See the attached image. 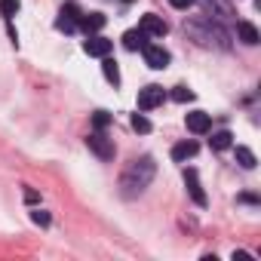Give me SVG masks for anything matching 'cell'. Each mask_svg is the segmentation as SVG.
<instances>
[{
  "label": "cell",
  "instance_id": "cell-20",
  "mask_svg": "<svg viewBox=\"0 0 261 261\" xmlns=\"http://www.w3.org/2000/svg\"><path fill=\"white\" fill-rule=\"evenodd\" d=\"M108 123H111V114H108V111H95V114H92V126H95V129H105Z\"/></svg>",
  "mask_w": 261,
  "mask_h": 261
},
{
  "label": "cell",
  "instance_id": "cell-14",
  "mask_svg": "<svg viewBox=\"0 0 261 261\" xmlns=\"http://www.w3.org/2000/svg\"><path fill=\"white\" fill-rule=\"evenodd\" d=\"M209 145H212V151H227V148L233 145V136L227 133V129H221V133H212Z\"/></svg>",
  "mask_w": 261,
  "mask_h": 261
},
{
  "label": "cell",
  "instance_id": "cell-9",
  "mask_svg": "<svg viewBox=\"0 0 261 261\" xmlns=\"http://www.w3.org/2000/svg\"><path fill=\"white\" fill-rule=\"evenodd\" d=\"M111 40H105V37H98V34H89V40L83 43V53L86 56H95V59H105L108 53H111Z\"/></svg>",
  "mask_w": 261,
  "mask_h": 261
},
{
  "label": "cell",
  "instance_id": "cell-22",
  "mask_svg": "<svg viewBox=\"0 0 261 261\" xmlns=\"http://www.w3.org/2000/svg\"><path fill=\"white\" fill-rule=\"evenodd\" d=\"M169 4H172V7H175V10H188V7H191V4H194V0H169Z\"/></svg>",
  "mask_w": 261,
  "mask_h": 261
},
{
  "label": "cell",
  "instance_id": "cell-12",
  "mask_svg": "<svg viewBox=\"0 0 261 261\" xmlns=\"http://www.w3.org/2000/svg\"><path fill=\"white\" fill-rule=\"evenodd\" d=\"M197 142H178L175 148H172V160L175 163H185V160H191V157H197Z\"/></svg>",
  "mask_w": 261,
  "mask_h": 261
},
{
  "label": "cell",
  "instance_id": "cell-4",
  "mask_svg": "<svg viewBox=\"0 0 261 261\" xmlns=\"http://www.w3.org/2000/svg\"><path fill=\"white\" fill-rule=\"evenodd\" d=\"M142 53H145V62L154 68V71H163V68H169V62H172V56L163 49V46H142Z\"/></svg>",
  "mask_w": 261,
  "mask_h": 261
},
{
  "label": "cell",
  "instance_id": "cell-13",
  "mask_svg": "<svg viewBox=\"0 0 261 261\" xmlns=\"http://www.w3.org/2000/svg\"><path fill=\"white\" fill-rule=\"evenodd\" d=\"M237 34H240V40H243L246 46H255V43L261 40V37H258V28H255L252 22H240V25H237Z\"/></svg>",
  "mask_w": 261,
  "mask_h": 261
},
{
  "label": "cell",
  "instance_id": "cell-8",
  "mask_svg": "<svg viewBox=\"0 0 261 261\" xmlns=\"http://www.w3.org/2000/svg\"><path fill=\"white\" fill-rule=\"evenodd\" d=\"M148 37H163L166 31H169V25L160 19V16H154V13H148V16H142V25H139Z\"/></svg>",
  "mask_w": 261,
  "mask_h": 261
},
{
  "label": "cell",
  "instance_id": "cell-7",
  "mask_svg": "<svg viewBox=\"0 0 261 261\" xmlns=\"http://www.w3.org/2000/svg\"><path fill=\"white\" fill-rule=\"evenodd\" d=\"M185 185H188V194L197 206H206V194H203V185H200V175L197 169H185Z\"/></svg>",
  "mask_w": 261,
  "mask_h": 261
},
{
  "label": "cell",
  "instance_id": "cell-15",
  "mask_svg": "<svg viewBox=\"0 0 261 261\" xmlns=\"http://www.w3.org/2000/svg\"><path fill=\"white\" fill-rule=\"evenodd\" d=\"M101 71H105L108 83H114V86L120 83V68H117V62H114V59H108V56H105V59H101Z\"/></svg>",
  "mask_w": 261,
  "mask_h": 261
},
{
  "label": "cell",
  "instance_id": "cell-17",
  "mask_svg": "<svg viewBox=\"0 0 261 261\" xmlns=\"http://www.w3.org/2000/svg\"><path fill=\"white\" fill-rule=\"evenodd\" d=\"M133 129H136V133H142V136H148L151 133V120L145 114H133Z\"/></svg>",
  "mask_w": 261,
  "mask_h": 261
},
{
  "label": "cell",
  "instance_id": "cell-1",
  "mask_svg": "<svg viewBox=\"0 0 261 261\" xmlns=\"http://www.w3.org/2000/svg\"><path fill=\"white\" fill-rule=\"evenodd\" d=\"M154 175H157V163H154V157H136L133 163L123 169V175H120V188H123L126 197H136V194H142V191L154 181Z\"/></svg>",
  "mask_w": 261,
  "mask_h": 261
},
{
  "label": "cell",
  "instance_id": "cell-10",
  "mask_svg": "<svg viewBox=\"0 0 261 261\" xmlns=\"http://www.w3.org/2000/svg\"><path fill=\"white\" fill-rule=\"evenodd\" d=\"M105 22H108V19H105L101 13H83L77 25H80V28H83L86 34H98V31L105 28Z\"/></svg>",
  "mask_w": 261,
  "mask_h": 261
},
{
  "label": "cell",
  "instance_id": "cell-16",
  "mask_svg": "<svg viewBox=\"0 0 261 261\" xmlns=\"http://www.w3.org/2000/svg\"><path fill=\"white\" fill-rule=\"evenodd\" d=\"M237 163H240L243 169H255V154H252L249 148L240 145V148H237Z\"/></svg>",
  "mask_w": 261,
  "mask_h": 261
},
{
  "label": "cell",
  "instance_id": "cell-3",
  "mask_svg": "<svg viewBox=\"0 0 261 261\" xmlns=\"http://www.w3.org/2000/svg\"><path fill=\"white\" fill-rule=\"evenodd\" d=\"M163 98H166V92H163V86H157V83H151V86H145V89L139 92V111H151V108H157V105H163Z\"/></svg>",
  "mask_w": 261,
  "mask_h": 261
},
{
  "label": "cell",
  "instance_id": "cell-21",
  "mask_svg": "<svg viewBox=\"0 0 261 261\" xmlns=\"http://www.w3.org/2000/svg\"><path fill=\"white\" fill-rule=\"evenodd\" d=\"M31 221H34V224H40V227H46L53 218H49V212H43V209H34V212H31Z\"/></svg>",
  "mask_w": 261,
  "mask_h": 261
},
{
  "label": "cell",
  "instance_id": "cell-5",
  "mask_svg": "<svg viewBox=\"0 0 261 261\" xmlns=\"http://www.w3.org/2000/svg\"><path fill=\"white\" fill-rule=\"evenodd\" d=\"M185 123H188V129H191L194 136H203V133H209V129H212V117L206 111H191L185 117Z\"/></svg>",
  "mask_w": 261,
  "mask_h": 261
},
{
  "label": "cell",
  "instance_id": "cell-23",
  "mask_svg": "<svg viewBox=\"0 0 261 261\" xmlns=\"http://www.w3.org/2000/svg\"><path fill=\"white\" fill-rule=\"evenodd\" d=\"M249 258H252L249 252H233V261H249Z\"/></svg>",
  "mask_w": 261,
  "mask_h": 261
},
{
  "label": "cell",
  "instance_id": "cell-24",
  "mask_svg": "<svg viewBox=\"0 0 261 261\" xmlns=\"http://www.w3.org/2000/svg\"><path fill=\"white\" fill-rule=\"evenodd\" d=\"M126 4H129V0H126Z\"/></svg>",
  "mask_w": 261,
  "mask_h": 261
},
{
  "label": "cell",
  "instance_id": "cell-11",
  "mask_svg": "<svg viewBox=\"0 0 261 261\" xmlns=\"http://www.w3.org/2000/svg\"><path fill=\"white\" fill-rule=\"evenodd\" d=\"M123 46H126V49H142V46H148V34H145L142 28L126 31V34H123Z\"/></svg>",
  "mask_w": 261,
  "mask_h": 261
},
{
  "label": "cell",
  "instance_id": "cell-18",
  "mask_svg": "<svg viewBox=\"0 0 261 261\" xmlns=\"http://www.w3.org/2000/svg\"><path fill=\"white\" fill-rule=\"evenodd\" d=\"M172 98L181 101V105H185V101H194V89H188V86H175V89H172Z\"/></svg>",
  "mask_w": 261,
  "mask_h": 261
},
{
  "label": "cell",
  "instance_id": "cell-2",
  "mask_svg": "<svg viewBox=\"0 0 261 261\" xmlns=\"http://www.w3.org/2000/svg\"><path fill=\"white\" fill-rule=\"evenodd\" d=\"M86 148L98 157V160H114V142L101 136V129H95V133H89L86 139Z\"/></svg>",
  "mask_w": 261,
  "mask_h": 261
},
{
  "label": "cell",
  "instance_id": "cell-19",
  "mask_svg": "<svg viewBox=\"0 0 261 261\" xmlns=\"http://www.w3.org/2000/svg\"><path fill=\"white\" fill-rule=\"evenodd\" d=\"M0 13H4L7 19H13L19 13V0H0Z\"/></svg>",
  "mask_w": 261,
  "mask_h": 261
},
{
  "label": "cell",
  "instance_id": "cell-6",
  "mask_svg": "<svg viewBox=\"0 0 261 261\" xmlns=\"http://www.w3.org/2000/svg\"><path fill=\"white\" fill-rule=\"evenodd\" d=\"M77 22H80V10H77L74 4H68V7H62V13H59L56 28L65 31V34H71V31H77Z\"/></svg>",
  "mask_w": 261,
  "mask_h": 261
}]
</instances>
